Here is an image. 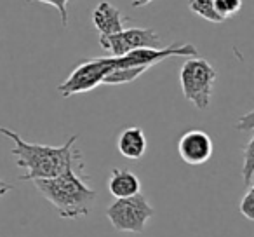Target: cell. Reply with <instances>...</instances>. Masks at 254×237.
<instances>
[{"instance_id": "14", "label": "cell", "mask_w": 254, "mask_h": 237, "mask_svg": "<svg viewBox=\"0 0 254 237\" xmlns=\"http://www.w3.org/2000/svg\"><path fill=\"white\" fill-rule=\"evenodd\" d=\"M240 9H242V0H216V11L223 18V21L237 14Z\"/></svg>"}, {"instance_id": "10", "label": "cell", "mask_w": 254, "mask_h": 237, "mask_svg": "<svg viewBox=\"0 0 254 237\" xmlns=\"http://www.w3.org/2000/svg\"><path fill=\"white\" fill-rule=\"evenodd\" d=\"M119 152L131 160L141 159L146 152V136L139 128H126L119 136Z\"/></svg>"}, {"instance_id": "6", "label": "cell", "mask_w": 254, "mask_h": 237, "mask_svg": "<svg viewBox=\"0 0 254 237\" xmlns=\"http://www.w3.org/2000/svg\"><path fill=\"white\" fill-rule=\"evenodd\" d=\"M99 46L113 56H124L141 47H160V37L153 28H124L113 35H99Z\"/></svg>"}, {"instance_id": "8", "label": "cell", "mask_w": 254, "mask_h": 237, "mask_svg": "<svg viewBox=\"0 0 254 237\" xmlns=\"http://www.w3.org/2000/svg\"><path fill=\"white\" fill-rule=\"evenodd\" d=\"M92 25L99 35H113L124 30V16L119 7L103 0L92 11Z\"/></svg>"}, {"instance_id": "15", "label": "cell", "mask_w": 254, "mask_h": 237, "mask_svg": "<svg viewBox=\"0 0 254 237\" xmlns=\"http://www.w3.org/2000/svg\"><path fill=\"white\" fill-rule=\"evenodd\" d=\"M239 209L247 220H254V187L253 185L247 187V192L242 197V201H240Z\"/></svg>"}, {"instance_id": "4", "label": "cell", "mask_w": 254, "mask_h": 237, "mask_svg": "<svg viewBox=\"0 0 254 237\" xmlns=\"http://www.w3.org/2000/svg\"><path fill=\"white\" fill-rule=\"evenodd\" d=\"M155 209L150 206L145 195L139 192L136 195L126 199H117L106 209V218L110 220L112 227L120 232L139 234L145 230L150 218H153Z\"/></svg>"}, {"instance_id": "11", "label": "cell", "mask_w": 254, "mask_h": 237, "mask_svg": "<svg viewBox=\"0 0 254 237\" xmlns=\"http://www.w3.org/2000/svg\"><path fill=\"white\" fill-rule=\"evenodd\" d=\"M148 70V67H124V68H113L103 79V84L106 85H120V84H129V82L136 80L139 75H143Z\"/></svg>"}, {"instance_id": "3", "label": "cell", "mask_w": 254, "mask_h": 237, "mask_svg": "<svg viewBox=\"0 0 254 237\" xmlns=\"http://www.w3.org/2000/svg\"><path fill=\"white\" fill-rule=\"evenodd\" d=\"M185 63L180 72L181 91L185 98L198 110H205L211 105L212 87L218 77L212 65L204 58H185Z\"/></svg>"}, {"instance_id": "18", "label": "cell", "mask_w": 254, "mask_h": 237, "mask_svg": "<svg viewBox=\"0 0 254 237\" xmlns=\"http://www.w3.org/2000/svg\"><path fill=\"white\" fill-rule=\"evenodd\" d=\"M9 190H12V185H9V183H5V181L0 180V197L7 194Z\"/></svg>"}, {"instance_id": "1", "label": "cell", "mask_w": 254, "mask_h": 237, "mask_svg": "<svg viewBox=\"0 0 254 237\" xmlns=\"http://www.w3.org/2000/svg\"><path fill=\"white\" fill-rule=\"evenodd\" d=\"M0 135L9 138L14 147L11 154L16 157L18 167L26 173L21 176L23 181L47 180L61 174L68 166L75 162H82V154L75 149V142L78 136L73 135L61 147L40 145V143H28L7 128H0Z\"/></svg>"}, {"instance_id": "16", "label": "cell", "mask_w": 254, "mask_h": 237, "mask_svg": "<svg viewBox=\"0 0 254 237\" xmlns=\"http://www.w3.org/2000/svg\"><path fill=\"white\" fill-rule=\"evenodd\" d=\"M26 2H42V4H49L53 5V7L58 9V12H60L61 16V25H63V28H66L68 25V2L70 0H26Z\"/></svg>"}, {"instance_id": "9", "label": "cell", "mask_w": 254, "mask_h": 237, "mask_svg": "<svg viewBox=\"0 0 254 237\" xmlns=\"http://www.w3.org/2000/svg\"><path fill=\"white\" fill-rule=\"evenodd\" d=\"M108 190L115 199H126L139 194L141 181L131 169H112L108 178Z\"/></svg>"}, {"instance_id": "7", "label": "cell", "mask_w": 254, "mask_h": 237, "mask_svg": "<svg viewBox=\"0 0 254 237\" xmlns=\"http://www.w3.org/2000/svg\"><path fill=\"white\" fill-rule=\"evenodd\" d=\"M212 150H214V145H212L211 136L200 129H191L185 133L178 142L180 157L190 166H200L207 162L212 156Z\"/></svg>"}, {"instance_id": "2", "label": "cell", "mask_w": 254, "mask_h": 237, "mask_svg": "<svg viewBox=\"0 0 254 237\" xmlns=\"http://www.w3.org/2000/svg\"><path fill=\"white\" fill-rule=\"evenodd\" d=\"M39 192L58 209L61 218L75 220L91 213L96 201V190L85 183V174H78L75 164L61 174L47 180H33Z\"/></svg>"}, {"instance_id": "12", "label": "cell", "mask_w": 254, "mask_h": 237, "mask_svg": "<svg viewBox=\"0 0 254 237\" xmlns=\"http://www.w3.org/2000/svg\"><path fill=\"white\" fill-rule=\"evenodd\" d=\"M188 7L193 14L211 23H223V18L216 11V0H188Z\"/></svg>"}, {"instance_id": "17", "label": "cell", "mask_w": 254, "mask_h": 237, "mask_svg": "<svg viewBox=\"0 0 254 237\" xmlns=\"http://www.w3.org/2000/svg\"><path fill=\"white\" fill-rule=\"evenodd\" d=\"M254 126V112H249L240 119L239 122V129H244V131H251Z\"/></svg>"}, {"instance_id": "19", "label": "cell", "mask_w": 254, "mask_h": 237, "mask_svg": "<svg viewBox=\"0 0 254 237\" xmlns=\"http://www.w3.org/2000/svg\"><path fill=\"white\" fill-rule=\"evenodd\" d=\"M153 0H132V7H143V5H148Z\"/></svg>"}, {"instance_id": "13", "label": "cell", "mask_w": 254, "mask_h": 237, "mask_svg": "<svg viewBox=\"0 0 254 237\" xmlns=\"http://www.w3.org/2000/svg\"><path fill=\"white\" fill-rule=\"evenodd\" d=\"M242 178L244 183L249 187L253 185L254 178V136H251L247 142L246 149H244V166H242Z\"/></svg>"}, {"instance_id": "5", "label": "cell", "mask_w": 254, "mask_h": 237, "mask_svg": "<svg viewBox=\"0 0 254 237\" xmlns=\"http://www.w3.org/2000/svg\"><path fill=\"white\" fill-rule=\"evenodd\" d=\"M110 70H113L112 58H96L80 63L63 84L58 85V92L63 98H70L73 94L87 92L103 84V79Z\"/></svg>"}]
</instances>
